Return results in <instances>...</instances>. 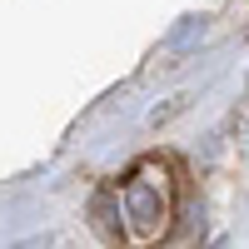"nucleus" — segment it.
Returning <instances> with one entry per match:
<instances>
[{"label":"nucleus","instance_id":"obj_1","mask_svg":"<svg viewBox=\"0 0 249 249\" xmlns=\"http://www.w3.org/2000/svg\"><path fill=\"white\" fill-rule=\"evenodd\" d=\"M120 210L130 219V244H155L175 219V184L160 160H140L120 179Z\"/></svg>","mask_w":249,"mask_h":249},{"label":"nucleus","instance_id":"obj_2","mask_svg":"<svg viewBox=\"0 0 249 249\" xmlns=\"http://www.w3.org/2000/svg\"><path fill=\"white\" fill-rule=\"evenodd\" d=\"M195 35H204V25H199V20H184V25H179V30L170 35V45H190Z\"/></svg>","mask_w":249,"mask_h":249},{"label":"nucleus","instance_id":"obj_3","mask_svg":"<svg viewBox=\"0 0 249 249\" xmlns=\"http://www.w3.org/2000/svg\"><path fill=\"white\" fill-rule=\"evenodd\" d=\"M10 249H50V234H30V239H20V244H10Z\"/></svg>","mask_w":249,"mask_h":249}]
</instances>
